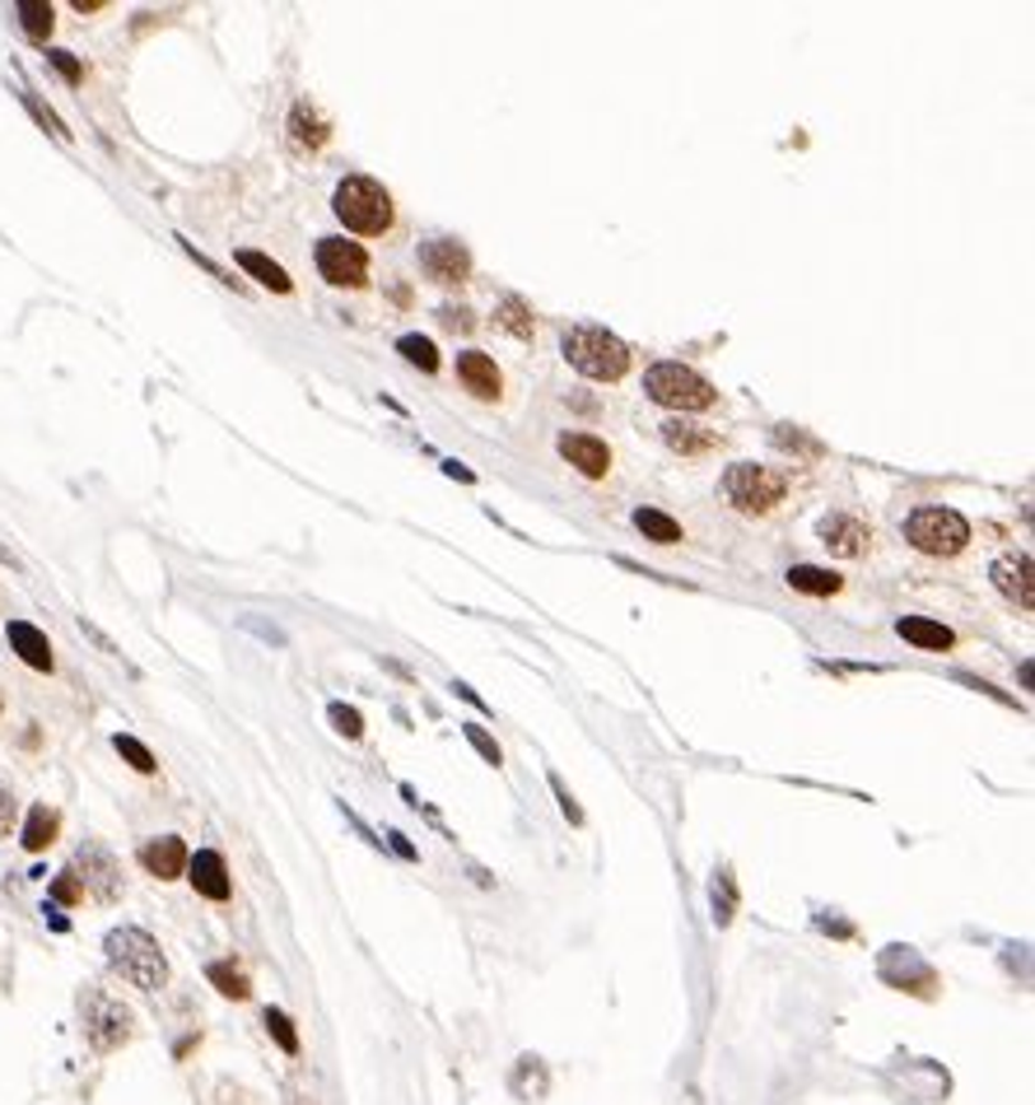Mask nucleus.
Wrapping results in <instances>:
<instances>
[{"mask_svg": "<svg viewBox=\"0 0 1035 1105\" xmlns=\"http://www.w3.org/2000/svg\"><path fill=\"white\" fill-rule=\"evenodd\" d=\"M103 952H108V965L117 975H122L126 984H135V989H145V994H154V989H164L168 984V961H164V952H159V942H154L145 929H112L108 938H103Z\"/></svg>", "mask_w": 1035, "mask_h": 1105, "instance_id": "nucleus-1", "label": "nucleus"}, {"mask_svg": "<svg viewBox=\"0 0 1035 1105\" xmlns=\"http://www.w3.org/2000/svg\"><path fill=\"white\" fill-rule=\"evenodd\" d=\"M560 350H564V360H570V369H579L583 379H597V383H616L620 373L630 369V346L593 322H579L564 331Z\"/></svg>", "mask_w": 1035, "mask_h": 1105, "instance_id": "nucleus-2", "label": "nucleus"}, {"mask_svg": "<svg viewBox=\"0 0 1035 1105\" xmlns=\"http://www.w3.org/2000/svg\"><path fill=\"white\" fill-rule=\"evenodd\" d=\"M331 210H337V220L345 229H355V233H387L393 229V196L364 173L341 177L337 196H331Z\"/></svg>", "mask_w": 1035, "mask_h": 1105, "instance_id": "nucleus-3", "label": "nucleus"}, {"mask_svg": "<svg viewBox=\"0 0 1035 1105\" xmlns=\"http://www.w3.org/2000/svg\"><path fill=\"white\" fill-rule=\"evenodd\" d=\"M643 392H649V402H658V406H668V411H705V406H714V383H705L700 373L691 369V364H676V360H662V364H653L649 373H643Z\"/></svg>", "mask_w": 1035, "mask_h": 1105, "instance_id": "nucleus-4", "label": "nucleus"}, {"mask_svg": "<svg viewBox=\"0 0 1035 1105\" xmlns=\"http://www.w3.org/2000/svg\"><path fill=\"white\" fill-rule=\"evenodd\" d=\"M905 541L914 550H924V556H956V550L970 541V523L956 508L924 504L905 518Z\"/></svg>", "mask_w": 1035, "mask_h": 1105, "instance_id": "nucleus-5", "label": "nucleus"}, {"mask_svg": "<svg viewBox=\"0 0 1035 1105\" xmlns=\"http://www.w3.org/2000/svg\"><path fill=\"white\" fill-rule=\"evenodd\" d=\"M80 1013H85V1036H89V1044H93L99 1054L122 1050V1044L131 1040L135 1017H131L126 1003H117V998H108V994H99V989H89V994L80 998Z\"/></svg>", "mask_w": 1035, "mask_h": 1105, "instance_id": "nucleus-6", "label": "nucleus"}, {"mask_svg": "<svg viewBox=\"0 0 1035 1105\" xmlns=\"http://www.w3.org/2000/svg\"><path fill=\"white\" fill-rule=\"evenodd\" d=\"M784 490H789L784 477H774V471H766V467H751V462L728 467V477H724V495L741 513H770L779 500H784Z\"/></svg>", "mask_w": 1035, "mask_h": 1105, "instance_id": "nucleus-7", "label": "nucleus"}, {"mask_svg": "<svg viewBox=\"0 0 1035 1105\" xmlns=\"http://www.w3.org/2000/svg\"><path fill=\"white\" fill-rule=\"evenodd\" d=\"M70 873H75V882H80V891H89L93 900H117L122 896V867H117V858H112V850H103V844H80L75 850V863H70Z\"/></svg>", "mask_w": 1035, "mask_h": 1105, "instance_id": "nucleus-8", "label": "nucleus"}, {"mask_svg": "<svg viewBox=\"0 0 1035 1105\" xmlns=\"http://www.w3.org/2000/svg\"><path fill=\"white\" fill-rule=\"evenodd\" d=\"M318 271L327 285H364L368 281V256L360 243L345 239H322L318 243Z\"/></svg>", "mask_w": 1035, "mask_h": 1105, "instance_id": "nucleus-9", "label": "nucleus"}, {"mask_svg": "<svg viewBox=\"0 0 1035 1105\" xmlns=\"http://www.w3.org/2000/svg\"><path fill=\"white\" fill-rule=\"evenodd\" d=\"M416 256H420V271L439 285H462L466 275H472V252L458 239H425Z\"/></svg>", "mask_w": 1035, "mask_h": 1105, "instance_id": "nucleus-10", "label": "nucleus"}, {"mask_svg": "<svg viewBox=\"0 0 1035 1105\" xmlns=\"http://www.w3.org/2000/svg\"><path fill=\"white\" fill-rule=\"evenodd\" d=\"M989 579L1012 606H1022V611L1035 606V565H1031V556H999L993 569H989Z\"/></svg>", "mask_w": 1035, "mask_h": 1105, "instance_id": "nucleus-11", "label": "nucleus"}, {"mask_svg": "<svg viewBox=\"0 0 1035 1105\" xmlns=\"http://www.w3.org/2000/svg\"><path fill=\"white\" fill-rule=\"evenodd\" d=\"M560 458L574 471H583L588 481H602L612 471V448L597 434H560Z\"/></svg>", "mask_w": 1035, "mask_h": 1105, "instance_id": "nucleus-12", "label": "nucleus"}, {"mask_svg": "<svg viewBox=\"0 0 1035 1105\" xmlns=\"http://www.w3.org/2000/svg\"><path fill=\"white\" fill-rule=\"evenodd\" d=\"M187 844L178 840V835H154V840H145L141 844V863H145V873L150 877H159V882H173V877H183L187 873Z\"/></svg>", "mask_w": 1035, "mask_h": 1105, "instance_id": "nucleus-13", "label": "nucleus"}, {"mask_svg": "<svg viewBox=\"0 0 1035 1105\" xmlns=\"http://www.w3.org/2000/svg\"><path fill=\"white\" fill-rule=\"evenodd\" d=\"M458 379H462V387L472 392L476 402H499L504 379H499V369H495L491 354H481V350L458 354Z\"/></svg>", "mask_w": 1035, "mask_h": 1105, "instance_id": "nucleus-14", "label": "nucleus"}, {"mask_svg": "<svg viewBox=\"0 0 1035 1105\" xmlns=\"http://www.w3.org/2000/svg\"><path fill=\"white\" fill-rule=\"evenodd\" d=\"M816 532H822V546H830L835 556H858V550L872 541L868 523H858L854 513H826V518L816 523Z\"/></svg>", "mask_w": 1035, "mask_h": 1105, "instance_id": "nucleus-15", "label": "nucleus"}, {"mask_svg": "<svg viewBox=\"0 0 1035 1105\" xmlns=\"http://www.w3.org/2000/svg\"><path fill=\"white\" fill-rule=\"evenodd\" d=\"M187 877H191V886L206 896V900H229V863H224V854H214V850H201V854H191L187 858Z\"/></svg>", "mask_w": 1035, "mask_h": 1105, "instance_id": "nucleus-16", "label": "nucleus"}, {"mask_svg": "<svg viewBox=\"0 0 1035 1105\" xmlns=\"http://www.w3.org/2000/svg\"><path fill=\"white\" fill-rule=\"evenodd\" d=\"M658 434H662V444L676 448V452H686V458H695V452H709V448L718 444V434H714V429L695 425V420H686V416L662 420V425H658Z\"/></svg>", "mask_w": 1035, "mask_h": 1105, "instance_id": "nucleus-17", "label": "nucleus"}, {"mask_svg": "<svg viewBox=\"0 0 1035 1105\" xmlns=\"http://www.w3.org/2000/svg\"><path fill=\"white\" fill-rule=\"evenodd\" d=\"M5 639H10V648L19 658H24L29 667H37V672H52V644H47V635L37 625H29V621H10L5 625Z\"/></svg>", "mask_w": 1035, "mask_h": 1105, "instance_id": "nucleus-18", "label": "nucleus"}, {"mask_svg": "<svg viewBox=\"0 0 1035 1105\" xmlns=\"http://www.w3.org/2000/svg\"><path fill=\"white\" fill-rule=\"evenodd\" d=\"M56 831H62V817H56V807H47V802L29 807V821H24V850L43 854L47 844L56 840Z\"/></svg>", "mask_w": 1035, "mask_h": 1105, "instance_id": "nucleus-19", "label": "nucleus"}, {"mask_svg": "<svg viewBox=\"0 0 1035 1105\" xmlns=\"http://www.w3.org/2000/svg\"><path fill=\"white\" fill-rule=\"evenodd\" d=\"M239 266L252 275V281H262L266 289H276V294H289L295 289V281L285 275V266H276L266 252H252V248H239Z\"/></svg>", "mask_w": 1035, "mask_h": 1105, "instance_id": "nucleus-20", "label": "nucleus"}, {"mask_svg": "<svg viewBox=\"0 0 1035 1105\" xmlns=\"http://www.w3.org/2000/svg\"><path fill=\"white\" fill-rule=\"evenodd\" d=\"M289 135H295L299 150L327 145V122H322V112L312 108V103H295V112H289Z\"/></svg>", "mask_w": 1035, "mask_h": 1105, "instance_id": "nucleus-21", "label": "nucleus"}, {"mask_svg": "<svg viewBox=\"0 0 1035 1105\" xmlns=\"http://www.w3.org/2000/svg\"><path fill=\"white\" fill-rule=\"evenodd\" d=\"M901 639H910V644H920V648H933V654H943V648H951V630L947 625H937V621H928V616H901Z\"/></svg>", "mask_w": 1035, "mask_h": 1105, "instance_id": "nucleus-22", "label": "nucleus"}, {"mask_svg": "<svg viewBox=\"0 0 1035 1105\" xmlns=\"http://www.w3.org/2000/svg\"><path fill=\"white\" fill-rule=\"evenodd\" d=\"M789 588H797V593H812V598H830V593H839V575H835V569H816V565H793L789 569Z\"/></svg>", "mask_w": 1035, "mask_h": 1105, "instance_id": "nucleus-23", "label": "nucleus"}, {"mask_svg": "<svg viewBox=\"0 0 1035 1105\" xmlns=\"http://www.w3.org/2000/svg\"><path fill=\"white\" fill-rule=\"evenodd\" d=\"M635 527H639L649 541H658V546H676V541H681V523L668 518L662 508H649V504L635 508Z\"/></svg>", "mask_w": 1035, "mask_h": 1105, "instance_id": "nucleus-24", "label": "nucleus"}, {"mask_svg": "<svg viewBox=\"0 0 1035 1105\" xmlns=\"http://www.w3.org/2000/svg\"><path fill=\"white\" fill-rule=\"evenodd\" d=\"M495 322L509 331V337H518V341H532V308H527L522 299H504L499 308H495Z\"/></svg>", "mask_w": 1035, "mask_h": 1105, "instance_id": "nucleus-25", "label": "nucleus"}, {"mask_svg": "<svg viewBox=\"0 0 1035 1105\" xmlns=\"http://www.w3.org/2000/svg\"><path fill=\"white\" fill-rule=\"evenodd\" d=\"M206 975H210V984H214V989H220L224 998H247V994H252L247 975H243V971H239V965H233V961H214Z\"/></svg>", "mask_w": 1035, "mask_h": 1105, "instance_id": "nucleus-26", "label": "nucleus"}, {"mask_svg": "<svg viewBox=\"0 0 1035 1105\" xmlns=\"http://www.w3.org/2000/svg\"><path fill=\"white\" fill-rule=\"evenodd\" d=\"M14 14H19V29H24L29 37H37V43L52 33V6L47 0H19Z\"/></svg>", "mask_w": 1035, "mask_h": 1105, "instance_id": "nucleus-27", "label": "nucleus"}, {"mask_svg": "<svg viewBox=\"0 0 1035 1105\" xmlns=\"http://www.w3.org/2000/svg\"><path fill=\"white\" fill-rule=\"evenodd\" d=\"M112 746H117V756H122L131 769H141V775H154V769H159V765H154V756H150V746H141L131 733H117Z\"/></svg>", "mask_w": 1035, "mask_h": 1105, "instance_id": "nucleus-28", "label": "nucleus"}, {"mask_svg": "<svg viewBox=\"0 0 1035 1105\" xmlns=\"http://www.w3.org/2000/svg\"><path fill=\"white\" fill-rule=\"evenodd\" d=\"M397 350H401L416 369H425V373H434V369H439V350H434V341H429V337H401V341H397Z\"/></svg>", "mask_w": 1035, "mask_h": 1105, "instance_id": "nucleus-29", "label": "nucleus"}, {"mask_svg": "<svg viewBox=\"0 0 1035 1105\" xmlns=\"http://www.w3.org/2000/svg\"><path fill=\"white\" fill-rule=\"evenodd\" d=\"M514 1087L522 1092V1096H546V1069H541V1059H518V1077H514Z\"/></svg>", "mask_w": 1035, "mask_h": 1105, "instance_id": "nucleus-30", "label": "nucleus"}, {"mask_svg": "<svg viewBox=\"0 0 1035 1105\" xmlns=\"http://www.w3.org/2000/svg\"><path fill=\"white\" fill-rule=\"evenodd\" d=\"M262 1021H266V1031L276 1036V1044H280L285 1054H299V1036H295V1021H289V1017H285L280 1008H266V1017H262Z\"/></svg>", "mask_w": 1035, "mask_h": 1105, "instance_id": "nucleus-31", "label": "nucleus"}, {"mask_svg": "<svg viewBox=\"0 0 1035 1105\" xmlns=\"http://www.w3.org/2000/svg\"><path fill=\"white\" fill-rule=\"evenodd\" d=\"M774 444L779 448H789V452H803V458H822V444H816V439H807V434L803 429H793V425H779L774 429Z\"/></svg>", "mask_w": 1035, "mask_h": 1105, "instance_id": "nucleus-32", "label": "nucleus"}, {"mask_svg": "<svg viewBox=\"0 0 1035 1105\" xmlns=\"http://www.w3.org/2000/svg\"><path fill=\"white\" fill-rule=\"evenodd\" d=\"M24 108H29L33 117H37V122H43V131H47V135H56V141H70L66 122H62V117H56V112H52V108H47V103H43V98H37L33 89L24 94Z\"/></svg>", "mask_w": 1035, "mask_h": 1105, "instance_id": "nucleus-33", "label": "nucleus"}, {"mask_svg": "<svg viewBox=\"0 0 1035 1105\" xmlns=\"http://www.w3.org/2000/svg\"><path fill=\"white\" fill-rule=\"evenodd\" d=\"M327 714H331V727H337L341 737H360V733H364V719H360V709H350V704H331Z\"/></svg>", "mask_w": 1035, "mask_h": 1105, "instance_id": "nucleus-34", "label": "nucleus"}, {"mask_svg": "<svg viewBox=\"0 0 1035 1105\" xmlns=\"http://www.w3.org/2000/svg\"><path fill=\"white\" fill-rule=\"evenodd\" d=\"M462 733H466V742H472L476 752H481L485 761H491V765H504V752H499V742H495L491 733H485V727H476V723H462Z\"/></svg>", "mask_w": 1035, "mask_h": 1105, "instance_id": "nucleus-35", "label": "nucleus"}, {"mask_svg": "<svg viewBox=\"0 0 1035 1105\" xmlns=\"http://www.w3.org/2000/svg\"><path fill=\"white\" fill-rule=\"evenodd\" d=\"M733 905H737L733 877H728V873H718V882H714V919H718V923H728V919H733Z\"/></svg>", "mask_w": 1035, "mask_h": 1105, "instance_id": "nucleus-36", "label": "nucleus"}, {"mask_svg": "<svg viewBox=\"0 0 1035 1105\" xmlns=\"http://www.w3.org/2000/svg\"><path fill=\"white\" fill-rule=\"evenodd\" d=\"M85 891H80V882H75V873H70V867H66V873L62 877H56L52 882V900H62V905H75V900H80Z\"/></svg>", "mask_w": 1035, "mask_h": 1105, "instance_id": "nucleus-37", "label": "nucleus"}, {"mask_svg": "<svg viewBox=\"0 0 1035 1105\" xmlns=\"http://www.w3.org/2000/svg\"><path fill=\"white\" fill-rule=\"evenodd\" d=\"M47 62L56 66V75H66L70 85H80V80H85V70H80V62H75L70 52H47Z\"/></svg>", "mask_w": 1035, "mask_h": 1105, "instance_id": "nucleus-38", "label": "nucleus"}, {"mask_svg": "<svg viewBox=\"0 0 1035 1105\" xmlns=\"http://www.w3.org/2000/svg\"><path fill=\"white\" fill-rule=\"evenodd\" d=\"M551 788H555V798H560V812L570 817L574 825H583V807L570 798V788H564V779H560V775H551Z\"/></svg>", "mask_w": 1035, "mask_h": 1105, "instance_id": "nucleus-39", "label": "nucleus"}, {"mask_svg": "<svg viewBox=\"0 0 1035 1105\" xmlns=\"http://www.w3.org/2000/svg\"><path fill=\"white\" fill-rule=\"evenodd\" d=\"M183 248H187V256H191V262H197V266H206V271L214 275V281H224L229 289H243V281H233V275H229L224 266H214V262H210V256H201V252H197V248H191V243H183Z\"/></svg>", "mask_w": 1035, "mask_h": 1105, "instance_id": "nucleus-40", "label": "nucleus"}, {"mask_svg": "<svg viewBox=\"0 0 1035 1105\" xmlns=\"http://www.w3.org/2000/svg\"><path fill=\"white\" fill-rule=\"evenodd\" d=\"M14 812H19V807H14V794H10L5 784H0V840L14 831Z\"/></svg>", "mask_w": 1035, "mask_h": 1105, "instance_id": "nucleus-41", "label": "nucleus"}, {"mask_svg": "<svg viewBox=\"0 0 1035 1105\" xmlns=\"http://www.w3.org/2000/svg\"><path fill=\"white\" fill-rule=\"evenodd\" d=\"M443 322L453 327V331H466V327H472V313H466V308H443Z\"/></svg>", "mask_w": 1035, "mask_h": 1105, "instance_id": "nucleus-42", "label": "nucleus"}, {"mask_svg": "<svg viewBox=\"0 0 1035 1105\" xmlns=\"http://www.w3.org/2000/svg\"><path fill=\"white\" fill-rule=\"evenodd\" d=\"M443 471H448V477H458V481H472V471H466L462 462H443Z\"/></svg>", "mask_w": 1035, "mask_h": 1105, "instance_id": "nucleus-43", "label": "nucleus"}]
</instances>
